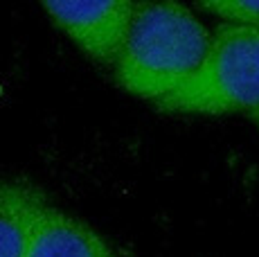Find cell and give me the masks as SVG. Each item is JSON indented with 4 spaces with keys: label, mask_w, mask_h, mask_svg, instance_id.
<instances>
[{
    "label": "cell",
    "mask_w": 259,
    "mask_h": 257,
    "mask_svg": "<svg viewBox=\"0 0 259 257\" xmlns=\"http://www.w3.org/2000/svg\"><path fill=\"white\" fill-rule=\"evenodd\" d=\"M43 9L63 34L93 61L115 66L131 27V0H50Z\"/></svg>",
    "instance_id": "obj_3"
},
{
    "label": "cell",
    "mask_w": 259,
    "mask_h": 257,
    "mask_svg": "<svg viewBox=\"0 0 259 257\" xmlns=\"http://www.w3.org/2000/svg\"><path fill=\"white\" fill-rule=\"evenodd\" d=\"M196 7L223 18V23L259 29V0H203Z\"/></svg>",
    "instance_id": "obj_6"
},
{
    "label": "cell",
    "mask_w": 259,
    "mask_h": 257,
    "mask_svg": "<svg viewBox=\"0 0 259 257\" xmlns=\"http://www.w3.org/2000/svg\"><path fill=\"white\" fill-rule=\"evenodd\" d=\"M48 196L27 181H0V257H25V246Z\"/></svg>",
    "instance_id": "obj_5"
},
{
    "label": "cell",
    "mask_w": 259,
    "mask_h": 257,
    "mask_svg": "<svg viewBox=\"0 0 259 257\" xmlns=\"http://www.w3.org/2000/svg\"><path fill=\"white\" fill-rule=\"evenodd\" d=\"M156 106L171 115L259 111V29L219 25L198 70Z\"/></svg>",
    "instance_id": "obj_2"
},
{
    "label": "cell",
    "mask_w": 259,
    "mask_h": 257,
    "mask_svg": "<svg viewBox=\"0 0 259 257\" xmlns=\"http://www.w3.org/2000/svg\"><path fill=\"white\" fill-rule=\"evenodd\" d=\"M212 32L181 3H136L115 61L117 86L147 102H162L203 63Z\"/></svg>",
    "instance_id": "obj_1"
},
{
    "label": "cell",
    "mask_w": 259,
    "mask_h": 257,
    "mask_svg": "<svg viewBox=\"0 0 259 257\" xmlns=\"http://www.w3.org/2000/svg\"><path fill=\"white\" fill-rule=\"evenodd\" d=\"M248 117H250L252 122H255V124L259 126V111H252V113H248Z\"/></svg>",
    "instance_id": "obj_7"
},
{
    "label": "cell",
    "mask_w": 259,
    "mask_h": 257,
    "mask_svg": "<svg viewBox=\"0 0 259 257\" xmlns=\"http://www.w3.org/2000/svg\"><path fill=\"white\" fill-rule=\"evenodd\" d=\"M25 257H117L86 221L46 203L34 217Z\"/></svg>",
    "instance_id": "obj_4"
}]
</instances>
